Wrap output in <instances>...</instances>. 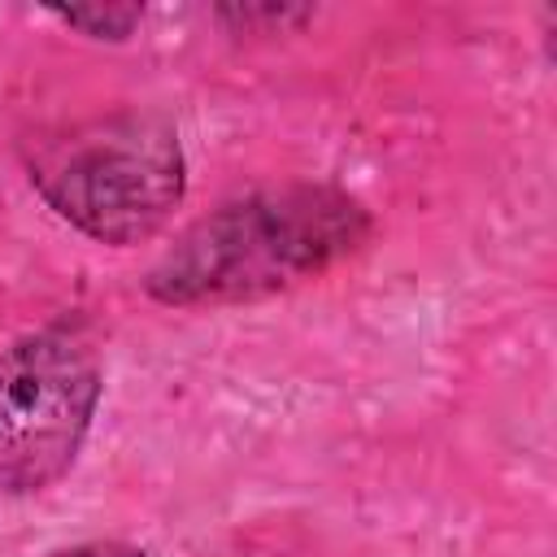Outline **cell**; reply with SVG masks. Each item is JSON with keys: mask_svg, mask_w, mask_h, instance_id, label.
Masks as SVG:
<instances>
[{"mask_svg": "<svg viewBox=\"0 0 557 557\" xmlns=\"http://www.w3.org/2000/svg\"><path fill=\"white\" fill-rule=\"evenodd\" d=\"M48 557H148V553L135 548V544H122V540H87V544H74V548H57Z\"/></svg>", "mask_w": 557, "mask_h": 557, "instance_id": "obj_6", "label": "cell"}, {"mask_svg": "<svg viewBox=\"0 0 557 557\" xmlns=\"http://www.w3.org/2000/svg\"><path fill=\"white\" fill-rule=\"evenodd\" d=\"M30 187L96 244H144L187 191L178 131L161 113L117 109L70 122L26 148Z\"/></svg>", "mask_w": 557, "mask_h": 557, "instance_id": "obj_2", "label": "cell"}, {"mask_svg": "<svg viewBox=\"0 0 557 557\" xmlns=\"http://www.w3.org/2000/svg\"><path fill=\"white\" fill-rule=\"evenodd\" d=\"M52 17H61L65 26L91 39H126L144 22V9L139 4H83V9H52Z\"/></svg>", "mask_w": 557, "mask_h": 557, "instance_id": "obj_4", "label": "cell"}, {"mask_svg": "<svg viewBox=\"0 0 557 557\" xmlns=\"http://www.w3.org/2000/svg\"><path fill=\"white\" fill-rule=\"evenodd\" d=\"M100 392V357L74 331L0 348V496L44 492L74 466Z\"/></svg>", "mask_w": 557, "mask_h": 557, "instance_id": "obj_3", "label": "cell"}, {"mask_svg": "<svg viewBox=\"0 0 557 557\" xmlns=\"http://www.w3.org/2000/svg\"><path fill=\"white\" fill-rule=\"evenodd\" d=\"M222 22H235L239 30H283V26H300L313 17L309 4H222L218 9Z\"/></svg>", "mask_w": 557, "mask_h": 557, "instance_id": "obj_5", "label": "cell"}, {"mask_svg": "<svg viewBox=\"0 0 557 557\" xmlns=\"http://www.w3.org/2000/svg\"><path fill=\"white\" fill-rule=\"evenodd\" d=\"M370 231V209L344 187H261L196 218L152 261L144 292L170 309L270 300L352 257Z\"/></svg>", "mask_w": 557, "mask_h": 557, "instance_id": "obj_1", "label": "cell"}]
</instances>
